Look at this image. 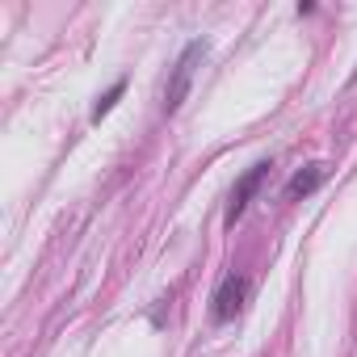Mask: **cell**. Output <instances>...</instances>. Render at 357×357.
I'll list each match as a JSON object with an SVG mask.
<instances>
[{"label": "cell", "instance_id": "cell-2", "mask_svg": "<svg viewBox=\"0 0 357 357\" xmlns=\"http://www.w3.org/2000/svg\"><path fill=\"white\" fill-rule=\"evenodd\" d=\"M269 160H257L244 176H240V181L231 185V198H227V211H223V227H236L240 219H244V211H248V202L257 198V190L265 185V176H269Z\"/></svg>", "mask_w": 357, "mask_h": 357}, {"label": "cell", "instance_id": "cell-3", "mask_svg": "<svg viewBox=\"0 0 357 357\" xmlns=\"http://www.w3.org/2000/svg\"><path fill=\"white\" fill-rule=\"evenodd\" d=\"M248 278L244 273H227L223 282H219V290L211 294V319L215 324H231L240 311H244V303H248Z\"/></svg>", "mask_w": 357, "mask_h": 357}, {"label": "cell", "instance_id": "cell-1", "mask_svg": "<svg viewBox=\"0 0 357 357\" xmlns=\"http://www.w3.org/2000/svg\"><path fill=\"white\" fill-rule=\"evenodd\" d=\"M211 51V43L206 38H190L185 47H181V55L172 59V72H168V84H164V114L172 118L176 109L185 105V97H190V84H194V76H198V63H202V55Z\"/></svg>", "mask_w": 357, "mask_h": 357}, {"label": "cell", "instance_id": "cell-5", "mask_svg": "<svg viewBox=\"0 0 357 357\" xmlns=\"http://www.w3.org/2000/svg\"><path fill=\"white\" fill-rule=\"evenodd\" d=\"M122 93H126V80H114V84H109V89H105L97 101H93V109H89V122H101V118H105V114H109V109L122 101Z\"/></svg>", "mask_w": 357, "mask_h": 357}, {"label": "cell", "instance_id": "cell-4", "mask_svg": "<svg viewBox=\"0 0 357 357\" xmlns=\"http://www.w3.org/2000/svg\"><path fill=\"white\" fill-rule=\"evenodd\" d=\"M324 176H328V168H324V164H307V168H298V172L290 176V181H286L282 198H286V202H298V198L315 194V190L324 185Z\"/></svg>", "mask_w": 357, "mask_h": 357}]
</instances>
